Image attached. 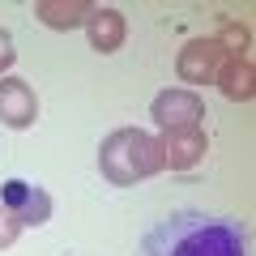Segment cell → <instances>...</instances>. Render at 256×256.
Segmentation results:
<instances>
[{
    "mask_svg": "<svg viewBox=\"0 0 256 256\" xmlns=\"http://www.w3.org/2000/svg\"><path fill=\"white\" fill-rule=\"evenodd\" d=\"M141 256H252L248 226L201 210H171L146 230Z\"/></svg>",
    "mask_w": 256,
    "mask_h": 256,
    "instance_id": "cell-1",
    "label": "cell"
},
{
    "mask_svg": "<svg viewBox=\"0 0 256 256\" xmlns=\"http://www.w3.org/2000/svg\"><path fill=\"white\" fill-rule=\"evenodd\" d=\"M98 166L116 188H132L137 180H150V175L162 171L158 137H150L141 128H116L98 146Z\"/></svg>",
    "mask_w": 256,
    "mask_h": 256,
    "instance_id": "cell-2",
    "label": "cell"
},
{
    "mask_svg": "<svg viewBox=\"0 0 256 256\" xmlns=\"http://www.w3.org/2000/svg\"><path fill=\"white\" fill-rule=\"evenodd\" d=\"M150 116H154V124L162 128H188V124H201L205 120V102L196 90H184V86H171V90H162L154 102H150Z\"/></svg>",
    "mask_w": 256,
    "mask_h": 256,
    "instance_id": "cell-3",
    "label": "cell"
},
{
    "mask_svg": "<svg viewBox=\"0 0 256 256\" xmlns=\"http://www.w3.org/2000/svg\"><path fill=\"white\" fill-rule=\"evenodd\" d=\"M158 150H162V166H171V171H192V166L205 158V150H210V141H205V124L166 128L162 141H158Z\"/></svg>",
    "mask_w": 256,
    "mask_h": 256,
    "instance_id": "cell-4",
    "label": "cell"
},
{
    "mask_svg": "<svg viewBox=\"0 0 256 256\" xmlns=\"http://www.w3.org/2000/svg\"><path fill=\"white\" fill-rule=\"evenodd\" d=\"M0 205L9 214H18L22 226H43V222L52 218V196H47L38 184H26V180H4Z\"/></svg>",
    "mask_w": 256,
    "mask_h": 256,
    "instance_id": "cell-5",
    "label": "cell"
},
{
    "mask_svg": "<svg viewBox=\"0 0 256 256\" xmlns=\"http://www.w3.org/2000/svg\"><path fill=\"white\" fill-rule=\"evenodd\" d=\"M222 60H226V52H222L214 38H192V43H184L180 60H175V73L188 86H210L214 77H218Z\"/></svg>",
    "mask_w": 256,
    "mask_h": 256,
    "instance_id": "cell-6",
    "label": "cell"
},
{
    "mask_svg": "<svg viewBox=\"0 0 256 256\" xmlns=\"http://www.w3.org/2000/svg\"><path fill=\"white\" fill-rule=\"evenodd\" d=\"M0 120L9 128H30L38 120V98L22 77H0Z\"/></svg>",
    "mask_w": 256,
    "mask_h": 256,
    "instance_id": "cell-7",
    "label": "cell"
},
{
    "mask_svg": "<svg viewBox=\"0 0 256 256\" xmlns=\"http://www.w3.org/2000/svg\"><path fill=\"white\" fill-rule=\"evenodd\" d=\"M86 30H90V47L102 52V56L124 43V18H120V9H94Z\"/></svg>",
    "mask_w": 256,
    "mask_h": 256,
    "instance_id": "cell-8",
    "label": "cell"
},
{
    "mask_svg": "<svg viewBox=\"0 0 256 256\" xmlns=\"http://www.w3.org/2000/svg\"><path fill=\"white\" fill-rule=\"evenodd\" d=\"M214 82L222 86V94L226 98H235V102H248L256 94V86H252V60H239V56H230V60H222V68H218V77Z\"/></svg>",
    "mask_w": 256,
    "mask_h": 256,
    "instance_id": "cell-9",
    "label": "cell"
},
{
    "mask_svg": "<svg viewBox=\"0 0 256 256\" xmlns=\"http://www.w3.org/2000/svg\"><path fill=\"white\" fill-rule=\"evenodd\" d=\"M34 13L47 22V26H56V30H68V26H82V22H90L94 4H52V0H43V4H38Z\"/></svg>",
    "mask_w": 256,
    "mask_h": 256,
    "instance_id": "cell-10",
    "label": "cell"
},
{
    "mask_svg": "<svg viewBox=\"0 0 256 256\" xmlns=\"http://www.w3.org/2000/svg\"><path fill=\"white\" fill-rule=\"evenodd\" d=\"M214 43H218L222 52H239V47L248 43V30H244V26H235V22H222V34L214 38Z\"/></svg>",
    "mask_w": 256,
    "mask_h": 256,
    "instance_id": "cell-11",
    "label": "cell"
},
{
    "mask_svg": "<svg viewBox=\"0 0 256 256\" xmlns=\"http://www.w3.org/2000/svg\"><path fill=\"white\" fill-rule=\"evenodd\" d=\"M18 235H22V218L0 205V248H13V239H18Z\"/></svg>",
    "mask_w": 256,
    "mask_h": 256,
    "instance_id": "cell-12",
    "label": "cell"
},
{
    "mask_svg": "<svg viewBox=\"0 0 256 256\" xmlns=\"http://www.w3.org/2000/svg\"><path fill=\"white\" fill-rule=\"evenodd\" d=\"M13 60H18V52H13V34H9V30H0V77L13 68Z\"/></svg>",
    "mask_w": 256,
    "mask_h": 256,
    "instance_id": "cell-13",
    "label": "cell"
}]
</instances>
